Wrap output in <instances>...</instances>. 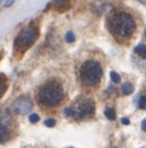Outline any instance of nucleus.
I'll use <instances>...</instances> for the list:
<instances>
[{
    "label": "nucleus",
    "mask_w": 146,
    "mask_h": 148,
    "mask_svg": "<svg viewBox=\"0 0 146 148\" xmlns=\"http://www.w3.org/2000/svg\"><path fill=\"white\" fill-rule=\"evenodd\" d=\"M95 113V102L90 98L80 97L74 103L64 110L66 117H72L77 121L91 118Z\"/></svg>",
    "instance_id": "obj_3"
},
{
    "label": "nucleus",
    "mask_w": 146,
    "mask_h": 148,
    "mask_svg": "<svg viewBox=\"0 0 146 148\" xmlns=\"http://www.w3.org/2000/svg\"><path fill=\"white\" fill-rule=\"evenodd\" d=\"M139 2H141V3H143V4H146V0H138Z\"/></svg>",
    "instance_id": "obj_21"
},
{
    "label": "nucleus",
    "mask_w": 146,
    "mask_h": 148,
    "mask_svg": "<svg viewBox=\"0 0 146 148\" xmlns=\"http://www.w3.org/2000/svg\"><path fill=\"white\" fill-rule=\"evenodd\" d=\"M70 148H73V147H70Z\"/></svg>",
    "instance_id": "obj_25"
},
{
    "label": "nucleus",
    "mask_w": 146,
    "mask_h": 148,
    "mask_svg": "<svg viewBox=\"0 0 146 148\" xmlns=\"http://www.w3.org/2000/svg\"><path fill=\"white\" fill-rule=\"evenodd\" d=\"M114 148H115V147H114Z\"/></svg>",
    "instance_id": "obj_26"
},
{
    "label": "nucleus",
    "mask_w": 146,
    "mask_h": 148,
    "mask_svg": "<svg viewBox=\"0 0 146 148\" xmlns=\"http://www.w3.org/2000/svg\"><path fill=\"white\" fill-rule=\"evenodd\" d=\"M12 131L5 119L0 118V144H4L11 140Z\"/></svg>",
    "instance_id": "obj_7"
},
{
    "label": "nucleus",
    "mask_w": 146,
    "mask_h": 148,
    "mask_svg": "<svg viewBox=\"0 0 146 148\" xmlns=\"http://www.w3.org/2000/svg\"><path fill=\"white\" fill-rule=\"evenodd\" d=\"M51 3L53 5V9L57 10L58 12H63L67 11L70 8V0H51Z\"/></svg>",
    "instance_id": "obj_8"
},
{
    "label": "nucleus",
    "mask_w": 146,
    "mask_h": 148,
    "mask_svg": "<svg viewBox=\"0 0 146 148\" xmlns=\"http://www.w3.org/2000/svg\"><path fill=\"white\" fill-rule=\"evenodd\" d=\"M2 2H3V0H0V4L2 3Z\"/></svg>",
    "instance_id": "obj_22"
},
{
    "label": "nucleus",
    "mask_w": 146,
    "mask_h": 148,
    "mask_svg": "<svg viewBox=\"0 0 146 148\" xmlns=\"http://www.w3.org/2000/svg\"><path fill=\"white\" fill-rule=\"evenodd\" d=\"M75 34H73V31H68L67 34H66L65 36V41L67 42V43H73L74 41H75Z\"/></svg>",
    "instance_id": "obj_13"
},
{
    "label": "nucleus",
    "mask_w": 146,
    "mask_h": 148,
    "mask_svg": "<svg viewBox=\"0 0 146 148\" xmlns=\"http://www.w3.org/2000/svg\"><path fill=\"white\" fill-rule=\"evenodd\" d=\"M144 34H145V37H146V29H145V32H144Z\"/></svg>",
    "instance_id": "obj_23"
},
{
    "label": "nucleus",
    "mask_w": 146,
    "mask_h": 148,
    "mask_svg": "<svg viewBox=\"0 0 146 148\" xmlns=\"http://www.w3.org/2000/svg\"><path fill=\"white\" fill-rule=\"evenodd\" d=\"M110 77H111V79H112L114 83H120V82H121V76H120L116 72H114V71L110 72Z\"/></svg>",
    "instance_id": "obj_14"
},
{
    "label": "nucleus",
    "mask_w": 146,
    "mask_h": 148,
    "mask_svg": "<svg viewBox=\"0 0 146 148\" xmlns=\"http://www.w3.org/2000/svg\"><path fill=\"white\" fill-rule=\"evenodd\" d=\"M65 98V90L58 81H48L42 86L36 95V100L41 106L55 108Z\"/></svg>",
    "instance_id": "obj_1"
},
{
    "label": "nucleus",
    "mask_w": 146,
    "mask_h": 148,
    "mask_svg": "<svg viewBox=\"0 0 146 148\" xmlns=\"http://www.w3.org/2000/svg\"><path fill=\"white\" fill-rule=\"evenodd\" d=\"M9 89V79L5 76V74L0 73V99L3 98Z\"/></svg>",
    "instance_id": "obj_9"
},
{
    "label": "nucleus",
    "mask_w": 146,
    "mask_h": 148,
    "mask_svg": "<svg viewBox=\"0 0 146 148\" xmlns=\"http://www.w3.org/2000/svg\"><path fill=\"white\" fill-rule=\"evenodd\" d=\"M139 108L141 110H146V96H142L139 100Z\"/></svg>",
    "instance_id": "obj_15"
},
{
    "label": "nucleus",
    "mask_w": 146,
    "mask_h": 148,
    "mask_svg": "<svg viewBox=\"0 0 146 148\" xmlns=\"http://www.w3.org/2000/svg\"><path fill=\"white\" fill-rule=\"evenodd\" d=\"M122 123H123V125H125V126H127V125H129V123H130V121H129V119L128 118H126V117H124V118H122Z\"/></svg>",
    "instance_id": "obj_19"
},
{
    "label": "nucleus",
    "mask_w": 146,
    "mask_h": 148,
    "mask_svg": "<svg viewBox=\"0 0 146 148\" xmlns=\"http://www.w3.org/2000/svg\"><path fill=\"white\" fill-rule=\"evenodd\" d=\"M79 77L83 86L94 87L98 85L102 77V69L100 63L94 60H89L82 63L79 70Z\"/></svg>",
    "instance_id": "obj_5"
},
{
    "label": "nucleus",
    "mask_w": 146,
    "mask_h": 148,
    "mask_svg": "<svg viewBox=\"0 0 146 148\" xmlns=\"http://www.w3.org/2000/svg\"><path fill=\"white\" fill-rule=\"evenodd\" d=\"M133 90H135L133 86H132L131 84H129V83H126V84H124V85L122 86V92L124 93V95H126V96L132 93Z\"/></svg>",
    "instance_id": "obj_11"
},
{
    "label": "nucleus",
    "mask_w": 146,
    "mask_h": 148,
    "mask_svg": "<svg viewBox=\"0 0 146 148\" xmlns=\"http://www.w3.org/2000/svg\"><path fill=\"white\" fill-rule=\"evenodd\" d=\"M40 31L36 26L30 24L19 31L14 40V49L19 54H24L33 46L39 39Z\"/></svg>",
    "instance_id": "obj_4"
},
{
    "label": "nucleus",
    "mask_w": 146,
    "mask_h": 148,
    "mask_svg": "<svg viewBox=\"0 0 146 148\" xmlns=\"http://www.w3.org/2000/svg\"><path fill=\"white\" fill-rule=\"evenodd\" d=\"M142 129L146 132V119L145 120H143V122H142Z\"/></svg>",
    "instance_id": "obj_20"
},
{
    "label": "nucleus",
    "mask_w": 146,
    "mask_h": 148,
    "mask_svg": "<svg viewBox=\"0 0 146 148\" xmlns=\"http://www.w3.org/2000/svg\"><path fill=\"white\" fill-rule=\"evenodd\" d=\"M29 121L32 122V123H36V122L40 121V116H39L37 114L29 115Z\"/></svg>",
    "instance_id": "obj_17"
},
{
    "label": "nucleus",
    "mask_w": 146,
    "mask_h": 148,
    "mask_svg": "<svg viewBox=\"0 0 146 148\" xmlns=\"http://www.w3.org/2000/svg\"><path fill=\"white\" fill-rule=\"evenodd\" d=\"M105 115H106V117L110 120H114V119L116 118V115H115V112L114 110L112 108H106V111H105Z\"/></svg>",
    "instance_id": "obj_12"
},
{
    "label": "nucleus",
    "mask_w": 146,
    "mask_h": 148,
    "mask_svg": "<svg viewBox=\"0 0 146 148\" xmlns=\"http://www.w3.org/2000/svg\"><path fill=\"white\" fill-rule=\"evenodd\" d=\"M15 2V0H5L3 3V7L4 8H10L13 5V3Z\"/></svg>",
    "instance_id": "obj_18"
},
{
    "label": "nucleus",
    "mask_w": 146,
    "mask_h": 148,
    "mask_svg": "<svg viewBox=\"0 0 146 148\" xmlns=\"http://www.w3.org/2000/svg\"><path fill=\"white\" fill-rule=\"evenodd\" d=\"M44 123H45V126L46 127H48V128H52V127H55V120L53 118H48V119H46L44 121Z\"/></svg>",
    "instance_id": "obj_16"
},
{
    "label": "nucleus",
    "mask_w": 146,
    "mask_h": 148,
    "mask_svg": "<svg viewBox=\"0 0 146 148\" xmlns=\"http://www.w3.org/2000/svg\"><path fill=\"white\" fill-rule=\"evenodd\" d=\"M110 30L117 38H129L135 30V19L125 12H117L110 18Z\"/></svg>",
    "instance_id": "obj_2"
},
{
    "label": "nucleus",
    "mask_w": 146,
    "mask_h": 148,
    "mask_svg": "<svg viewBox=\"0 0 146 148\" xmlns=\"http://www.w3.org/2000/svg\"><path fill=\"white\" fill-rule=\"evenodd\" d=\"M33 108V103L31 99L27 96L18 97L12 104V110L17 115L29 114Z\"/></svg>",
    "instance_id": "obj_6"
},
{
    "label": "nucleus",
    "mask_w": 146,
    "mask_h": 148,
    "mask_svg": "<svg viewBox=\"0 0 146 148\" xmlns=\"http://www.w3.org/2000/svg\"><path fill=\"white\" fill-rule=\"evenodd\" d=\"M135 51L138 55H140L141 57H143V58H146V45L145 44L137 45V47H135Z\"/></svg>",
    "instance_id": "obj_10"
},
{
    "label": "nucleus",
    "mask_w": 146,
    "mask_h": 148,
    "mask_svg": "<svg viewBox=\"0 0 146 148\" xmlns=\"http://www.w3.org/2000/svg\"><path fill=\"white\" fill-rule=\"evenodd\" d=\"M0 61H1V54H0Z\"/></svg>",
    "instance_id": "obj_24"
}]
</instances>
